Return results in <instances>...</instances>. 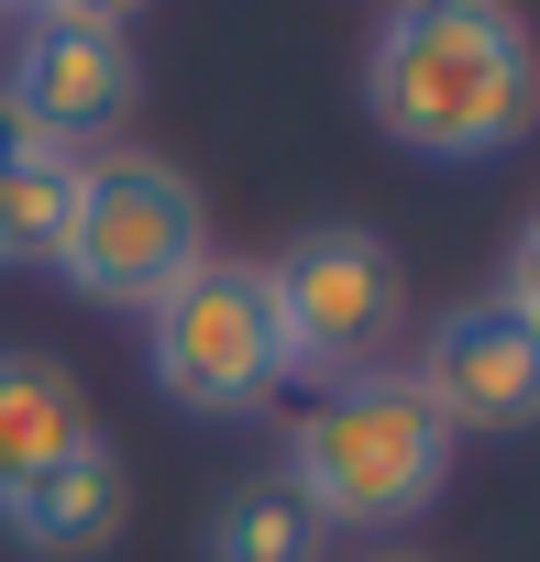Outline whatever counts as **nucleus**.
Instances as JSON below:
<instances>
[{
	"instance_id": "obj_4",
	"label": "nucleus",
	"mask_w": 540,
	"mask_h": 562,
	"mask_svg": "<svg viewBox=\"0 0 540 562\" xmlns=\"http://www.w3.org/2000/svg\"><path fill=\"white\" fill-rule=\"evenodd\" d=\"M254 276H265V321H277L288 386L386 375V353L408 331V265L364 221H310V232H288L277 254H265Z\"/></svg>"
},
{
	"instance_id": "obj_11",
	"label": "nucleus",
	"mask_w": 540,
	"mask_h": 562,
	"mask_svg": "<svg viewBox=\"0 0 540 562\" xmlns=\"http://www.w3.org/2000/svg\"><path fill=\"white\" fill-rule=\"evenodd\" d=\"M210 562H331V529L277 485V474H254L210 507Z\"/></svg>"
},
{
	"instance_id": "obj_1",
	"label": "nucleus",
	"mask_w": 540,
	"mask_h": 562,
	"mask_svg": "<svg viewBox=\"0 0 540 562\" xmlns=\"http://www.w3.org/2000/svg\"><path fill=\"white\" fill-rule=\"evenodd\" d=\"M364 111L430 166H485L540 122V45L496 0H397L364 34Z\"/></svg>"
},
{
	"instance_id": "obj_7",
	"label": "nucleus",
	"mask_w": 540,
	"mask_h": 562,
	"mask_svg": "<svg viewBox=\"0 0 540 562\" xmlns=\"http://www.w3.org/2000/svg\"><path fill=\"white\" fill-rule=\"evenodd\" d=\"M408 386L430 397L452 441H518L540 419V321H518L507 299H463L430 321Z\"/></svg>"
},
{
	"instance_id": "obj_12",
	"label": "nucleus",
	"mask_w": 540,
	"mask_h": 562,
	"mask_svg": "<svg viewBox=\"0 0 540 562\" xmlns=\"http://www.w3.org/2000/svg\"><path fill=\"white\" fill-rule=\"evenodd\" d=\"M364 562H419V551H364Z\"/></svg>"
},
{
	"instance_id": "obj_3",
	"label": "nucleus",
	"mask_w": 540,
	"mask_h": 562,
	"mask_svg": "<svg viewBox=\"0 0 540 562\" xmlns=\"http://www.w3.org/2000/svg\"><path fill=\"white\" fill-rule=\"evenodd\" d=\"M188 265H210V210L188 188V166L144 155V144H111V155H78V188H67V232H56V288L89 299V310H155Z\"/></svg>"
},
{
	"instance_id": "obj_5",
	"label": "nucleus",
	"mask_w": 540,
	"mask_h": 562,
	"mask_svg": "<svg viewBox=\"0 0 540 562\" xmlns=\"http://www.w3.org/2000/svg\"><path fill=\"white\" fill-rule=\"evenodd\" d=\"M144 375H155V397L188 408V419H254L265 397L288 386L277 321H265V276L232 265V254L188 265L177 288L144 310Z\"/></svg>"
},
{
	"instance_id": "obj_2",
	"label": "nucleus",
	"mask_w": 540,
	"mask_h": 562,
	"mask_svg": "<svg viewBox=\"0 0 540 562\" xmlns=\"http://www.w3.org/2000/svg\"><path fill=\"white\" fill-rule=\"evenodd\" d=\"M452 430L430 419V397L386 364V375H353V386H320L299 419H288V463H277V485L342 540H375V529H408V518H430L441 507V485H452Z\"/></svg>"
},
{
	"instance_id": "obj_10",
	"label": "nucleus",
	"mask_w": 540,
	"mask_h": 562,
	"mask_svg": "<svg viewBox=\"0 0 540 562\" xmlns=\"http://www.w3.org/2000/svg\"><path fill=\"white\" fill-rule=\"evenodd\" d=\"M67 188H78V155H56V144L23 122V111H0V276H34V265H56Z\"/></svg>"
},
{
	"instance_id": "obj_9",
	"label": "nucleus",
	"mask_w": 540,
	"mask_h": 562,
	"mask_svg": "<svg viewBox=\"0 0 540 562\" xmlns=\"http://www.w3.org/2000/svg\"><path fill=\"white\" fill-rule=\"evenodd\" d=\"M100 419H89V386L56 364V353H34V342H0V496L12 485H34L56 452H78Z\"/></svg>"
},
{
	"instance_id": "obj_8",
	"label": "nucleus",
	"mask_w": 540,
	"mask_h": 562,
	"mask_svg": "<svg viewBox=\"0 0 540 562\" xmlns=\"http://www.w3.org/2000/svg\"><path fill=\"white\" fill-rule=\"evenodd\" d=\"M122 518H133V485H122V452H111L100 430H89L78 452H56L34 485L0 496V540L34 551V562H89V551L122 540Z\"/></svg>"
},
{
	"instance_id": "obj_6",
	"label": "nucleus",
	"mask_w": 540,
	"mask_h": 562,
	"mask_svg": "<svg viewBox=\"0 0 540 562\" xmlns=\"http://www.w3.org/2000/svg\"><path fill=\"white\" fill-rule=\"evenodd\" d=\"M0 111H23L56 155H111L144 111V45L122 12H23L0 56Z\"/></svg>"
}]
</instances>
